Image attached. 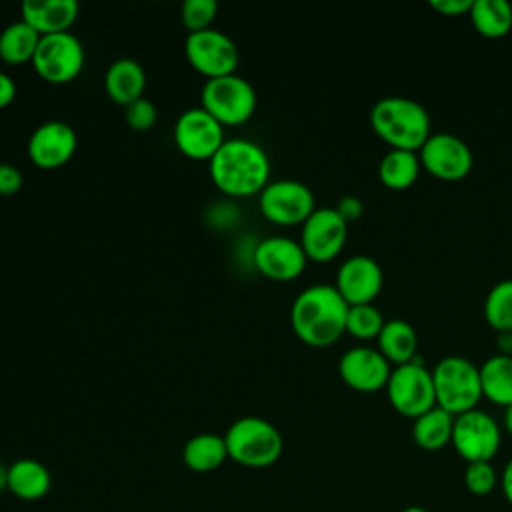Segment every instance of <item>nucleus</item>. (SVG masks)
<instances>
[{"mask_svg": "<svg viewBox=\"0 0 512 512\" xmlns=\"http://www.w3.org/2000/svg\"><path fill=\"white\" fill-rule=\"evenodd\" d=\"M266 150L248 138H228L208 160L212 184L226 196L246 198L260 194L270 182Z\"/></svg>", "mask_w": 512, "mask_h": 512, "instance_id": "nucleus-1", "label": "nucleus"}, {"mask_svg": "<svg viewBox=\"0 0 512 512\" xmlns=\"http://www.w3.org/2000/svg\"><path fill=\"white\" fill-rule=\"evenodd\" d=\"M348 302L334 284L304 288L290 306V326L308 346H330L346 332Z\"/></svg>", "mask_w": 512, "mask_h": 512, "instance_id": "nucleus-2", "label": "nucleus"}, {"mask_svg": "<svg viewBox=\"0 0 512 512\" xmlns=\"http://www.w3.org/2000/svg\"><path fill=\"white\" fill-rule=\"evenodd\" d=\"M374 132L390 144V148L418 152L432 134L426 108L410 96H384L370 110Z\"/></svg>", "mask_w": 512, "mask_h": 512, "instance_id": "nucleus-3", "label": "nucleus"}, {"mask_svg": "<svg viewBox=\"0 0 512 512\" xmlns=\"http://www.w3.org/2000/svg\"><path fill=\"white\" fill-rule=\"evenodd\" d=\"M224 442L228 458L246 468H268L276 464L284 452L280 430L260 416L234 420L224 432Z\"/></svg>", "mask_w": 512, "mask_h": 512, "instance_id": "nucleus-4", "label": "nucleus"}, {"mask_svg": "<svg viewBox=\"0 0 512 512\" xmlns=\"http://www.w3.org/2000/svg\"><path fill=\"white\" fill-rule=\"evenodd\" d=\"M436 406L458 416L472 408H478L482 398L480 366L472 360L450 354L436 362L432 368Z\"/></svg>", "mask_w": 512, "mask_h": 512, "instance_id": "nucleus-5", "label": "nucleus"}, {"mask_svg": "<svg viewBox=\"0 0 512 512\" xmlns=\"http://www.w3.org/2000/svg\"><path fill=\"white\" fill-rule=\"evenodd\" d=\"M200 106L222 126H240L254 116L256 90L240 74L212 78L202 86Z\"/></svg>", "mask_w": 512, "mask_h": 512, "instance_id": "nucleus-6", "label": "nucleus"}, {"mask_svg": "<svg viewBox=\"0 0 512 512\" xmlns=\"http://www.w3.org/2000/svg\"><path fill=\"white\" fill-rule=\"evenodd\" d=\"M386 394L398 414L412 420L418 418L436 406L432 370H428L418 356L412 362L394 366L386 384Z\"/></svg>", "mask_w": 512, "mask_h": 512, "instance_id": "nucleus-7", "label": "nucleus"}, {"mask_svg": "<svg viewBox=\"0 0 512 512\" xmlns=\"http://www.w3.org/2000/svg\"><path fill=\"white\" fill-rule=\"evenodd\" d=\"M456 454L468 462H492L502 444V428L492 414L472 408L454 416L452 442Z\"/></svg>", "mask_w": 512, "mask_h": 512, "instance_id": "nucleus-8", "label": "nucleus"}, {"mask_svg": "<svg viewBox=\"0 0 512 512\" xmlns=\"http://www.w3.org/2000/svg\"><path fill=\"white\" fill-rule=\"evenodd\" d=\"M86 52L72 32L42 36L32 58L34 72L48 84H68L84 68Z\"/></svg>", "mask_w": 512, "mask_h": 512, "instance_id": "nucleus-9", "label": "nucleus"}, {"mask_svg": "<svg viewBox=\"0 0 512 512\" xmlns=\"http://www.w3.org/2000/svg\"><path fill=\"white\" fill-rule=\"evenodd\" d=\"M184 54L188 64L206 80L236 74L240 52L236 42L222 30L208 28L192 32L184 40Z\"/></svg>", "mask_w": 512, "mask_h": 512, "instance_id": "nucleus-10", "label": "nucleus"}, {"mask_svg": "<svg viewBox=\"0 0 512 512\" xmlns=\"http://www.w3.org/2000/svg\"><path fill=\"white\" fill-rule=\"evenodd\" d=\"M258 206L262 216L278 226L304 224L316 210L312 190L304 182L292 178L268 182L258 194Z\"/></svg>", "mask_w": 512, "mask_h": 512, "instance_id": "nucleus-11", "label": "nucleus"}, {"mask_svg": "<svg viewBox=\"0 0 512 512\" xmlns=\"http://www.w3.org/2000/svg\"><path fill=\"white\" fill-rule=\"evenodd\" d=\"M174 144L190 160H210L224 144V126L202 106L184 110L174 122Z\"/></svg>", "mask_w": 512, "mask_h": 512, "instance_id": "nucleus-12", "label": "nucleus"}, {"mask_svg": "<svg viewBox=\"0 0 512 512\" xmlns=\"http://www.w3.org/2000/svg\"><path fill=\"white\" fill-rule=\"evenodd\" d=\"M420 164L436 178L458 182L472 170V150L456 134L432 132L418 150Z\"/></svg>", "mask_w": 512, "mask_h": 512, "instance_id": "nucleus-13", "label": "nucleus"}, {"mask_svg": "<svg viewBox=\"0 0 512 512\" xmlns=\"http://www.w3.org/2000/svg\"><path fill=\"white\" fill-rule=\"evenodd\" d=\"M346 236L348 222L336 212V208L322 206L316 208L302 224L300 244L308 260L330 262L342 252Z\"/></svg>", "mask_w": 512, "mask_h": 512, "instance_id": "nucleus-14", "label": "nucleus"}, {"mask_svg": "<svg viewBox=\"0 0 512 512\" xmlns=\"http://www.w3.org/2000/svg\"><path fill=\"white\" fill-rule=\"evenodd\" d=\"M308 256L300 244L290 236H266L256 242L252 250V266L268 280L288 282L298 278L306 268Z\"/></svg>", "mask_w": 512, "mask_h": 512, "instance_id": "nucleus-15", "label": "nucleus"}, {"mask_svg": "<svg viewBox=\"0 0 512 512\" xmlns=\"http://www.w3.org/2000/svg\"><path fill=\"white\" fill-rule=\"evenodd\" d=\"M78 148L76 130L62 120H46L38 124L26 144L30 162L42 170H56L68 164Z\"/></svg>", "mask_w": 512, "mask_h": 512, "instance_id": "nucleus-16", "label": "nucleus"}, {"mask_svg": "<svg viewBox=\"0 0 512 512\" xmlns=\"http://www.w3.org/2000/svg\"><path fill=\"white\" fill-rule=\"evenodd\" d=\"M392 366L378 348L354 346L338 360V374L346 386L358 392H378L386 388Z\"/></svg>", "mask_w": 512, "mask_h": 512, "instance_id": "nucleus-17", "label": "nucleus"}, {"mask_svg": "<svg viewBox=\"0 0 512 512\" xmlns=\"http://www.w3.org/2000/svg\"><path fill=\"white\" fill-rule=\"evenodd\" d=\"M384 282V272L380 264L368 254L348 256L336 272V290L348 302L354 304H372L380 294Z\"/></svg>", "mask_w": 512, "mask_h": 512, "instance_id": "nucleus-18", "label": "nucleus"}, {"mask_svg": "<svg viewBox=\"0 0 512 512\" xmlns=\"http://www.w3.org/2000/svg\"><path fill=\"white\" fill-rule=\"evenodd\" d=\"M80 6L76 0H24L20 20L30 24L40 36L70 32Z\"/></svg>", "mask_w": 512, "mask_h": 512, "instance_id": "nucleus-19", "label": "nucleus"}, {"mask_svg": "<svg viewBox=\"0 0 512 512\" xmlns=\"http://www.w3.org/2000/svg\"><path fill=\"white\" fill-rule=\"evenodd\" d=\"M146 72L134 58H116L104 72V90L118 106H128L144 96Z\"/></svg>", "mask_w": 512, "mask_h": 512, "instance_id": "nucleus-20", "label": "nucleus"}, {"mask_svg": "<svg viewBox=\"0 0 512 512\" xmlns=\"http://www.w3.org/2000/svg\"><path fill=\"white\" fill-rule=\"evenodd\" d=\"M52 488L50 470L36 458H18L8 466V492L24 502L44 498Z\"/></svg>", "mask_w": 512, "mask_h": 512, "instance_id": "nucleus-21", "label": "nucleus"}, {"mask_svg": "<svg viewBox=\"0 0 512 512\" xmlns=\"http://www.w3.org/2000/svg\"><path fill=\"white\" fill-rule=\"evenodd\" d=\"M378 350L390 364H406L418 356L416 328L404 318H390L384 322L378 338Z\"/></svg>", "mask_w": 512, "mask_h": 512, "instance_id": "nucleus-22", "label": "nucleus"}, {"mask_svg": "<svg viewBox=\"0 0 512 512\" xmlns=\"http://www.w3.org/2000/svg\"><path fill=\"white\" fill-rule=\"evenodd\" d=\"M228 460L224 434L200 432L192 436L182 448V462L188 470L206 474L218 470Z\"/></svg>", "mask_w": 512, "mask_h": 512, "instance_id": "nucleus-23", "label": "nucleus"}, {"mask_svg": "<svg viewBox=\"0 0 512 512\" xmlns=\"http://www.w3.org/2000/svg\"><path fill=\"white\" fill-rule=\"evenodd\" d=\"M482 396L502 408L512 404V354H492L480 366Z\"/></svg>", "mask_w": 512, "mask_h": 512, "instance_id": "nucleus-24", "label": "nucleus"}, {"mask_svg": "<svg viewBox=\"0 0 512 512\" xmlns=\"http://www.w3.org/2000/svg\"><path fill=\"white\" fill-rule=\"evenodd\" d=\"M452 428H454V414L446 412L440 406H434L428 412L414 418L412 438L422 450L436 452L452 442Z\"/></svg>", "mask_w": 512, "mask_h": 512, "instance_id": "nucleus-25", "label": "nucleus"}, {"mask_svg": "<svg viewBox=\"0 0 512 512\" xmlns=\"http://www.w3.org/2000/svg\"><path fill=\"white\" fill-rule=\"evenodd\" d=\"M40 38L42 36L24 20L8 24L0 32V60L10 66H20L26 62L32 64Z\"/></svg>", "mask_w": 512, "mask_h": 512, "instance_id": "nucleus-26", "label": "nucleus"}, {"mask_svg": "<svg viewBox=\"0 0 512 512\" xmlns=\"http://www.w3.org/2000/svg\"><path fill=\"white\" fill-rule=\"evenodd\" d=\"M420 158L414 150L390 148L378 164V178L384 186L392 190H404L418 180Z\"/></svg>", "mask_w": 512, "mask_h": 512, "instance_id": "nucleus-27", "label": "nucleus"}, {"mask_svg": "<svg viewBox=\"0 0 512 512\" xmlns=\"http://www.w3.org/2000/svg\"><path fill=\"white\" fill-rule=\"evenodd\" d=\"M470 20L478 34L502 38L512 28V4L508 0H472Z\"/></svg>", "mask_w": 512, "mask_h": 512, "instance_id": "nucleus-28", "label": "nucleus"}, {"mask_svg": "<svg viewBox=\"0 0 512 512\" xmlns=\"http://www.w3.org/2000/svg\"><path fill=\"white\" fill-rule=\"evenodd\" d=\"M484 318L498 332H512V280L496 282L484 300Z\"/></svg>", "mask_w": 512, "mask_h": 512, "instance_id": "nucleus-29", "label": "nucleus"}, {"mask_svg": "<svg viewBox=\"0 0 512 512\" xmlns=\"http://www.w3.org/2000/svg\"><path fill=\"white\" fill-rule=\"evenodd\" d=\"M384 322L382 312L374 304H354L348 308L346 332L358 340H372L378 338Z\"/></svg>", "mask_w": 512, "mask_h": 512, "instance_id": "nucleus-30", "label": "nucleus"}, {"mask_svg": "<svg viewBox=\"0 0 512 512\" xmlns=\"http://www.w3.org/2000/svg\"><path fill=\"white\" fill-rule=\"evenodd\" d=\"M216 14H218L216 0H186L180 6V22L188 30V34L212 28Z\"/></svg>", "mask_w": 512, "mask_h": 512, "instance_id": "nucleus-31", "label": "nucleus"}, {"mask_svg": "<svg viewBox=\"0 0 512 512\" xmlns=\"http://www.w3.org/2000/svg\"><path fill=\"white\" fill-rule=\"evenodd\" d=\"M500 484V474L492 462H468L464 468V486L474 496H488Z\"/></svg>", "mask_w": 512, "mask_h": 512, "instance_id": "nucleus-32", "label": "nucleus"}, {"mask_svg": "<svg viewBox=\"0 0 512 512\" xmlns=\"http://www.w3.org/2000/svg\"><path fill=\"white\" fill-rule=\"evenodd\" d=\"M124 120L128 124V128H132L134 132H148L150 128H154L156 120H158V110L156 104L148 98H138L132 104L124 106Z\"/></svg>", "mask_w": 512, "mask_h": 512, "instance_id": "nucleus-33", "label": "nucleus"}, {"mask_svg": "<svg viewBox=\"0 0 512 512\" xmlns=\"http://www.w3.org/2000/svg\"><path fill=\"white\" fill-rule=\"evenodd\" d=\"M24 186V176L14 164H0V196H14Z\"/></svg>", "mask_w": 512, "mask_h": 512, "instance_id": "nucleus-34", "label": "nucleus"}, {"mask_svg": "<svg viewBox=\"0 0 512 512\" xmlns=\"http://www.w3.org/2000/svg\"><path fill=\"white\" fill-rule=\"evenodd\" d=\"M336 212L350 224V222H354V220H358L360 216H362V212H364V204H362V200L358 198V196H354V194H346V196H342L338 202H336Z\"/></svg>", "mask_w": 512, "mask_h": 512, "instance_id": "nucleus-35", "label": "nucleus"}, {"mask_svg": "<svg viewBox=\"0 0 512 512\" xmlns=\"http://www.w3.org/2000/svg\"><path fill=\"white\" fill-rule=\"evenodd\" d=\"M430 6L442 14L456 16L462 12H470L472 0H430Z\"/></svg>", "mask_w": 512, "mask_h": 512, "instance_id": "nucleus-36", "label": "nucleus"}, {"mask_svg": "<svg viewBox=\"0 0 512 512\" xmlns=\"http://www.w3.org/2000/svg\"><path fill=\"white\" fill-rule=\"evenodd\" d=\"M16 98V82L12 80L10 74L0 70V110L10 106Z\"/></svg>", "mask_w": 512, "mask_h": 512, "instance_id": "nucleus-37", "label": "nucleus"}, {"mask_svg": "<svg viewBox=\"0 0 512 512\" xmlns=\"http://www.w3.org/2000/svg\"><path fill=\"white\" fill-rule=\"evenodd\" d=\"M500 488H502L506 502L512 506V458L504 464V468L500 472Z\"/></svg>", "mask_w": 512, "mask_h": 512, "instance_id": "nucleus-38", "label": "nucleus"}, {"mask_svg": "<svg viewBox=\"0 0 512 512\" xmlns=\"http://www.w3.org/2000/svg\"><path fill=\"white\" fill-rule=\"evenodd\" d=\"M496 346L500 354H512V332H500Z\"/></svg>", "mask_w": 512, "mask_h": 512, "instance_id": "nucleus-39", "label": "nucleus"}, {"mask_svg": "<svg viewBox=\"0 0 512 512\" xmlns=\"http://www.w3.org/2000/svg\"><path fill=\"white\" fill-rule=\"evenodd\" d=\"M502 424H504V430L512 436V404L504 408V418H502Z\"/></svg>", "mask_w": 512, "mask_h": 512, "instance_id": "nucleus-40", "label": "nucleus"}, {"mask_svg": "<svg viewBox=\"0 0 512 512\" xmlns=\"http://www.w3.org/2000/svg\"><path fill=\"white\" fill-rule=\"evenodd\" d=\"M8 490V466L0 462V492Z\"/></svg>", "mask_w": 512, "mask_h": 512, "instance_id": "nucleus-41", "label": "nucleus"}, {"mask_svg": "<svg viewBox=\"0 0 512 512\" xmlns=\"http://www.w3.org/2000/svg\"><path fill=\"white\" fill-rule=\"evenodd\" d=\"M402 512H428V510L422 506H406Z\"/></svg>", "mask_w": 512, "mask_h": 512, "instance_id": "nucleus-42", "label": "nucleus"}]
</instances>
